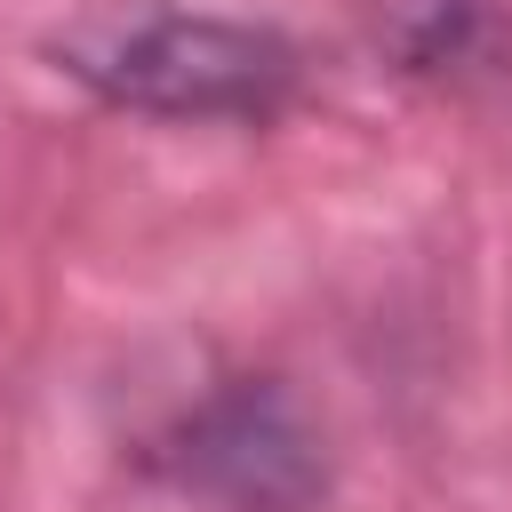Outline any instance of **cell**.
<instances>
[{
    "label": "cell",
    "instance_id": "2",
    "mask_svg": "<svg viewBox=\"0 0 512 512\" xmlns=\"http://www.w3.org/2000/svg\"><path fill=\"white\" fill-rule=\"evenodd\" d=\"M168 472L224 512H312L328 488L320 432L272 376H232L168 432Z\"/></svg>",
    "mask_w": 512,
    "mask_h": 512
},
{
    "label": "cell",
    "instance_id": "1",
    "mask_svg": "<svg viewBox=\"0 0 512 512\" xmlns=\"http://www.w3.org/2000/svg\"><path fill=\"white\" fill-rule=\"evenodd\" d=\"M56 72L144 120H272L304 56L272 24L176 0H96L48 40Z\"/></svg>",
    "mask_w": 512,
    "mask_h": 512
}]
</instances>
